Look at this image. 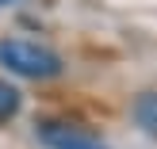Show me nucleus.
I'll use <instances>...</instances> for the list:
<instances>
[{
    "mask_svg": "<svg viewBox=\"0 0 157 149\" xmlns=\"http://www.w3.org/2000/svg\"><path fill=\"white\" fill-rule=\"evenodd\" d=\"M0 65L27 80H50L65 69L58 50H50L46 42H31V38H0Z\"/></svg>",
    "mask_w": 157,
    "mask_h": 149,
    "instance_id": "nucleus-1",
    "label": "nucleus"
},
{
    "mask_svg": "<svg viewBox=\"0 0 157 149\" xmlns=\"http://www.w3.org/2000/svg\"><path fill=\"white\" fill-rule=\"evenodd\" d=\"M35 134L46 149H111L96 130L81 126V122H69V119H38Z\"/></svg>",
    "mask_w": 157,
    "mask_h": 149,
    "instance_id": "nucleus-2",
    "label": "nucleus"
},
{
    "mask_svg": "<svg viewBox=\"0 0 157 149\" xmlns=\"http://www.w3.org/2000/svg\"><path fill=\"white\" fill-rule=\"evenodd\" d=\"M134 122L146 134H157V92H142L134 99Z\"/></svg>",
    "mask_w": 157,
    "mask_h": 149,
    "instance_id": "nucleus-3",
    "label": "nucleus"
},
{
    "mask_svg": "<svg viewBox=\"0 0 157 149\" xmlns=\"http://www.w3.org/2000/svg\"><path fill=\"white\" fill-rule=\"evenodd\" d=\"M19 103H23L19 88H12L8 80H0V126H4L8 119H15V115H19Z\"/></svg>",
    "mask_w": 157,
    "mask_h": 149,
    "instance_id": "nucleus-4",
    "label": "nucleus"
}]
</instances>
